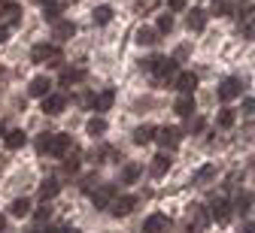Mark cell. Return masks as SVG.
<instances>
[{"label": "cell", "mask_w": 255, "mask_h": 233, "mask_svg": "<svg viewBox=\"0 0 255 233\" xmlns=\"http://www.w3.org/2000/svg\"><path fill=\"white\" fill-rule=\"evenodd\" d=\"M30 61L34 64H61V49L55 43H40L30 49Z\"/></svg>", "instance_id": "cell-1"}, {"label": "cell", "mask_w": 255, "mask_h": 233, "mask_svg": "<svg viewBox=\"0 0 255 233\" xmlns=\"http://www.w3.org/2000/svg\"><path fill=\"white\" fill-rule=\"evenodd\" d=\"M210 215H213V221H216V224L225 227V224H228V218H231V200H228V197H213V203H210Z\"/></svg>", "instance_id": "cell-2"}, {"label": "cell", "mask_w": 255, "mask_h": 233, "mask_svg": "<svg viewBox=\"0 0 255 233\" xmlns=\"http://www.w3.org/2000/svg\"><path fill=\"white\" fill-rule=\"evenodd\" d=\"M21 21V6L12 0H0V24L3 27H15Z\"/></svg>", "instance_id": "cell-3"}, {"label": "cell", "mask_w": 255, "mask_h": 233, "mask_svg": "<svg viewBox=\"0 0 255 233\" xmlns=\"http://www.w3.org/2000/svg\"><path fill=\"white\" fill-rule=\"evenodd\" d=\"M70 152H73V140L67 137V133H58V137H52V143H49V155H52V157L64 160Z\"/></svg>", "instance_id": "cell-4"}, {"label": "cell", "mask_w": 255, "mask_h": 233, "mask_svg": "<svg viewBox=\"0 0 255 233\" xmlns=\"http://www.w3.org/2000/svg\"><path fill=\"white\" fill-rule=\"evenodd\" d=\"M134 206H137V197H131V194H116V200H113V215L116 218H125V215H131L134 212Z\"/></svg>", "instance_id": "cell-5"}, {"label": "cell", "mask_w": 255, "mask_h": 233, "mask_svg": "<svg viewBox=\"0 0 255 233\" xmlns=\"http://www.w3.org/2000/svg\"><path fill=\"white\" fill-rule=\"evenodd\" d=\"M222 100H234V97H240L243 94V79H237V76H231V79H225V82H219V91H216Z\"/></svg>", "instance_id": "cell-6"}, {"label": "cell", "mask_w": 255, "mask_h": 233, "mask_svg": "<svg viewBox=\"0 0 255 233\" xmlns=\"http://www.w3.org/2000/svg\"><path fill=\"white\" fill-rule=\"evenodd\" d=\"M143 233H170V218L161 215V212H155L143 221Z\"/></svg>", "instance_id": "cell-7"}, {"label": "cell", "mask_w": 255, "mask_h": 233, "mask_svg": "<svg viewBox=\"0 0 255 233\" xmlns=\"http://www.w3.org/2000/svg\"><path fill=\"white\" fill-rule=\"evenodd\" d=\"M191 230L188 233H204L207 227H210V209H204V206H191Z\"/></svg>", "instance_id": "cell-8"}, {"label": "cell", "mask_w": 255, "mask_h": 233, "mask_svg": "<svg viewBox=\"0 0 255 233\" xmlns=\"http://www.w3.org/2000/svg\"><path fill=\"white\" fill-rule=\"evenodd\" d=\"M91 200H94V206H98V209L113 206V200H116V185H101V188H94V191H91Z\"/></svg>", "instance_id": "cell-9"}, {"label": "cell", "mask_w": 255, "mask_h": 233, "mask_svg": "<svg viewBox=\"0 0 255 233\" xmlns=\"http://www.w3.org/2000/svg\"><path fill=\"white\" fill-rule=\"evenodd\" d=\"M170 163H173V157H170L167 152H158V155L152 157V163H149V173H152V179L164 176V173L170 170Z\"/></svg>", "instance_id": "cell-10"}, {"label": "cell", "mask_w": 255, "mask_h": 233, "mask_svg": "<svg viewBox=\"0 0 255 233\" xmlns=\"http://www.w3.org/2000/svg\"><path fill=\"white\" fill-rule=\"evenodd\" d=\"M155 143L161 146V149H173V146L179 143V130H176V127H158Z\"/></svg>", "instance_id": "cell-11"}, {"label": "cell", "mask_w": 255, "mask_h": 233, "mask_svg": "<svg viewBox=\"0 0 255 233\" xmlns=\"http://www.w3.org/2000/svg\"><path fill=\"white\" fill-rule=\"evenodd\" d=\"M173 88H176L179 94H191V91L198 88V76H195V73H176Z\"/></svg>", "instance_id": "cell-12"}, {"label": "cell", "mask_w": 255, "mask_h": 233, "mask_svg": "<svg viewBox=\"0 0 255 233\" xmlns=\"http://www.w3.org/2000/svg\"><path fill=\"white\" fill-rule=\"evenodd\" d=\"M64 103H67V100H64L61 94H52V91H49V94L43 97V112H46V115H58V112L64 109Z\"/></svg>", "instance_id": "cell-13"}, {"label": "cell", "mask_w": 255, "mask_h": 233, "mask_svg": "<svg viewBox=\"0 0 255 233\" xmlns=\"http://www.w3.org/2000/svg\"><path fill=\"white\" fill-rule=\"evenodd\" d=\"M185 27L195 30V33H201V30L207 27V12H204V9H191V12L185 15Z\"/></svg>", "instance_id": "cell-14"}, {"label": "cell", "mask_w": 255, "mask_h": 233, "mask_svg": "<svg viewBox=\"0 0 255 233\" xmlns=\"http://www.w3.org/2000/svg\"><path fill=\"white\" fill-rule=\"evenodd\" d=\"M113 100H116V91H110V88H107V91H101V94H94V103H91V109H98V112L104 115V112L113 106Z\"/></svg>", "instance_id": "cell-15"}, {"label": "cell", "mask_w": 255, "mask_h": 233, "mask_svg": "<svg viewBox=\"0 0 255 233\" xmlns=\"http://www.w3.org/2000/svg\"><path fill=\"white\" fill-rule=\"evenodd\" d=\"M58 194H61V182H58V179H46V182L40 185V200H43V203L55 200Z\"/></svg>", "instance_id": "cell-16"}, {"label": "cell", "mask_w": 255, "mask_h": 233, "mask_svg": "<svg viewBox=\"0 0 255 233\" xmlns=\"http://www.w3.org/2000/svg\"><path fill=\"white\" fill-rule=\"evenodd\" d=\"M155 133H158L155 124H140V127L134 130V143H137V146H146V143L155 140Z\"/></svg>", "instance_id": "cell-17"}, {"label": "cell", "mask_w": 255, "mask_h": 233, "mask_svg": "<svg viewBox=\"0 0 255 233\" xmlns=\"http://www.w3.org/2000/svg\"><path fill=\"white\" fill-rule=\"evenodd\" d=\"M49 91H52V79H46V76H37L34 82H30V88H27L30 97H46Z\"/></svg>", "instance_id": "cell-18"}, {"label": "cell", "mask_w": 255, "mask_h": 233, "mask_svg": "<svg viewBox=\"0 0 255 233\" xmlns=\"http://www.w3.org/2000/svg\"><path fill=\"white\" fill-rule=\"evenodd\" d=\"M3 143H6V149L15 152L27 143V137H24V130H3Z\"/></svg>", "instance_id": "cell-19"}, {"label": "cell", "mask_w": 255, "mask_h": 233, "mask_svg": "<svg viewBox=\"0 0 255 233\" xmlns=\"http://www.w3.org/2000/svg\"><path fill=\"white\" fill-rule=\"evenodd\" d=\"M73 33H76V24H73V21H58V24H55V40H58V43H67Z\"/></svg>", "instance_id": "cell-20"}, {"label": "cell", "mask_w": 255, "mask_h": 233, "mask_svg": "<svg viewBox=\"0 0 255 233\" xmlns=\"http://www.w3.org/2000/svg\"><path fill=\"white\" fill-rule=\"evenodd\" d=\"M85 76V70H82V67H64V70H61V85H73V82H79Z\"/></svg>", "instance_id": "cell-21"}, {"label": "cell", "mask_w": 255, "mask_h": 233, "mask_svg": "<svg viewBox=\"0 0 255 233\" xmlns=\"http://www.w3.org/2000/svg\"><path fill=\"white\" fill-rule=\"evenodd\" d=\"M173 112L179 115V118H191V115H195V100H191L188 94L179 100V103H173Z\"/></svg>", "instance_id": "cell-22"}, {"label": "cell", "mask_w": 255, "mask_h": 233, "mask_svg": "<svg viewBox=\"0 0 255 233\" xmlns=\"http://www.w3.org/2000/svg\"><path fill=\"white\" fill-rule=\"evenodd\" d=\"M140 173H143V166H140V163H125V166H122V182L131 185V182L140 179Z\"/></svg>", "instance_id": "cell-23"}, {"label": "cell", "mask_w": 255, "mask_h": 233, "mask_svg": "<svg viewBox=\"0 0 255 233\" xmlns=\"http://www.w3.org/2000/svg\"><path fill=\"white\" fill-rule=\"evenodd\" d=\"M104 130H107V118L104 115H94L88 121V133H91V137H104Z\"/></svg>", "instance_id": "cell-24"}, {"label": "cell", "mask_w": 255, "mask_h": 233, "mask_svg": "<svg viewBox=\"0 0 255 233\" xmlns=\"http://www.w3.org/2000/svg\"><path fill=\"white\" fill-rule=\"evenodd\" d=\"M9 212H12L15 218H24V215L30 212V200H27V197H18V200H15V203L9 206Z\"/></svg>", "instance_id": "cell-25"}, {"label": "cell", "mask_w": 255, "mask_h": 233, "mask_svg": "<svg viewBox=\"0 0 255 233\" xmlns=\"http://www.w3.org/2000/svg\"><path fill=\"white\" fill-rule=\"evenodd\" d=\"M79 163H82V155L73 149L67 157H64V170H67V173H79Z\"/></svg>", "instance_id": "cell-26"}, {"label": "cell", "mask_w": 255, "mask_h": 233, "mask_svg": "<svg viewBox=\"0 0 255 233\" xmlns=\"http://www.w3.org/2000/svg\"><path fill=\"white\" fill-rule=\"evenodd\" d=\"M155 40H158V33H155L152 27H140V33H137V43H140V46H152Z\"/></svg>", "instance_id": "cell-27"}, {"label": "cell", "mask_w": 255, "mask_h": 233, "mask_svg": "<svg viewBox=\"0 0 255 233\" xmlns=\"http://www.w3.org/2000/svg\"><path fill=\"white\" fill-rule=\"evenodd\" d=\"M252 203H255V197H252L249 191L237 194V209H240V212H249V209H252Z\"/></svg>", "instance_id": "cell-28"}, {"label": "cell", "mask_w": 255, "mask_h": 233, "mask_svg": "<svg viewBox=\"0 0 255 233\" xmlns=\"http://www.w3.org/2000/svg\"><path fill=\"white\" fill-rule=\"evenodd\" d=\"M52 137H55V133H40V137L34 140V146H37L40 155H49V143H52Z\"/></svg>", "instance_id": "cell-29"}, {"label": "cell", "mask_w": 255, "mask_h": 233, "mask_svg": "<svg viewBox=\"0 0 255 233\" xmlns=\"http://www.w3.org/2000/svg\"><path fill=\"white\" fill-rule=\"evenodd\" d=\"M113 18V9L110 6H98V9H94V24H107Z\"/></svg>", "instance_id": "cell-30"}, {"label": "cell", "mask_w": 255, "mask_h": 233, "mask_svg": "<svg viewBox=\"0 0 255 233\" xmlns=\"http://www.w3.org/2000/svg\"><path fill=\"white\" fill-rule=\"evenodd\" d=\"M213 173H216V166L207 163V166H201V170H198V179H195V182H198V185H207V182L213 179Z\"/></svg>", "instance_id": "cell-31"}, {"label": "cell", "mask_w": 255, "mask_h": 233, "mask_svg": "<svg viewBox=\"0 0 255 233\" xmlns=\"http://www.w3.org/2000/svg\"><path fill=\"white\" fill-rule=\"evenodd\" d=\"M170 30H173V15L164 12L161 18H158V33H170Z\"/></svg>", "instance_id": "cell-32"}, {"label": "cell", "mask_w": 255, "mask_h": 233, "mask_svg": "<svg viewBox=\"0 0 255 233\" xmlns=\"http://www.w3.org/2000/svg\"><path fill=\"white\" fill-rule=\"evenodd\" d=\"M110 157H113V149H110V146H101V149L91 152V160H98V163H101V160H110Z\"/></svg>", "instance_id": "cell-33"}, {"label": "cell", "mask_w": 255, "mask_h": 233, "mask_svg": "<svg viewBox=\"0 0 255 233\" xmlns=\"http://www.w3.org/2000/svg\"><path fill=\"white\" fill-rule=\"evenodd\" d=\"M216 121H219V127H231V124H234V112H231V109H222Z\"/></svg>", "instance_id": "cell-34"}, {"label": "cell", "mask_w": 255, "mask_h": 233, "mask_svg": "<svg viewBox=\"0 0 255 233\" xmlns=\"http://www.w3.org/2000/svg\"><path fill=\"white\" fill-rule=\"evenodd\" d=\"M58 15H61V6H58V0H55V3L46 6V21H55Z\"/></svg>", "instance_id": "cell-35"}, {"label": "cell", "mask_w": 255, "mask_h": 233, "mask_svg": "<svg viewBox=\"0 0 255 233\" xmlns=\"http://www.w3.org/2000/svg\"><path fill=\"white\" fill-rule=\"evenodd\" d=\"M243 37H246V40H255V15L243 24Z\"/></svg>", "instance_id": "cell-36"}, {"label": "cell", "mask_w": 255, "mask_h": 233, "mask_svg": "<svg viewBox=\"0 0 255 233\" xmlns=\"http://www.w3.org/2000/svg\"><path fill=\"white\" fill-rule=\"evenodd\" d=\"M231 12H234V9H231L228 3H222V0H219L216 6H213V15H231Z\"/></svg>", "instance_id": "cell-37"}, {"label": "cell", "mask_w": 255, "mask_h": 233, "mask_svg": "<svg viewBox=\"0 0 255 233\" xmlns=\"http://www.w3.org/2000/svg\"><path fill=\"white\" fill-rule=\"evenodd\" d=\"M185 3H188V0H167L170 12H179V9H185Z\"/></svg>", "instance_id": "cell-38"}, {"label": "cell", "mask_w": 255, "mask_h": 233, "mask_svg": "<svg viewBox=\"0 0 255 233\" xmlns=\"http://www.w3.org/2000/svg\"><path fill=\"white\" fill-rule=\"evenodd\" d=\"M49 215H52V212H49V206H40V209L34 212V218H37V221H49Z\"/></svg>", "instance_id": "cell-39"}, {"label": "cell", "mask_w": 255, "mask_h": 233, "mask_svg": "<svg viewBox=\"0 0 255 233\" xmlns=\"http://www.w3.org/2000/svg\"><path fill=\"white\" fill-rule=\"evenodd\" d=\"M46 233H76V230H73V227H58V224H55V227H46Z\"/></svg>", "instance_id": "cell-40"}, {"label": "cell", "mask_w": 255, "mask_h": 233, "mask_svg": "<svg viewBox=\"0 0 255 233\" xmlns=\"http://www.w3.org/2000/svg\"><path fill=\"white\" fill-rule=\"evenodd\" d=\"M173 58H176V61H185V58H188V46H179V49L173 52Z\"/></svg>", "instance_id": "cell-41"}, {"label": "cell", "mask_w": 255, "mask_h": 233, "mask_svg": "<svg viewBox=\"0 0 255 233\" xmlns=\"http://www.w3.org/2000/svg\"><path fill=\"white\" fill-rule=\"evenodd\" d=\"M243 112H246V115H252V112H255V97H249L246 103H243Z\"/></svg>", "instance_id": "cell-42"}, {"label": "cell", "mask_w": 255, "mask_h": 233, "mask_svg": "<svg viewBox=\"0 0 255 233\" xmlns=\"http://www.w3.org/2000/svg\"><path fill=\"white\" fill-rule=\"evenodd\" d=\"M240 233H255V221H243L240 224Z\"/></svg>", "instance_id": "cell-43"}, {"label": "cell", "mask_w": 255, "mask_h": 233, "mask_svg": "<svg viewBox=\"0 0 255 233\" xmlns=\"http://www.w3.org/2000/svg\"><path fill=\"white\" fill-rule=\"evenodd\" d=\"M204 127H207V121H204V118H201V121H191V133H201Z\"/></svg>", "instance_id": "cell-44"}, {"label": "cell", "mask_w": 255, "mask_h": 233, "mask_svg": "<svg viewBox=\"0 0 255 233\" xmlns=\"http://www.w3.org/2000/svg\"><path fill=\"white\" fill-rule=\"evenodd\" d=\"M6 37H9V30H6V27H3V24H0V43H3V40H6Z\"/></svg>", "instance_id": "cell-45"}, {"label": "cell", "mask_w": 255, "mask_h": 233, "mask_svg": "<svg viewBox=\"0 0 255 233\" xmlns=\"http://www.w3.org/2000/svg\"><path fill=\"white\" fill-rule=\"evenodd\" d=\"M3 230H6V218H3V215H0V233H3Z\"/></svg>", "instance_id": "cell-46"}, {"label": "cell", "mask_w": 255, "mask_h": 233, "mask_svg": "<svg viewBox=\"0 0 255 233\" xmlns=\"http://www.w3.org/2000/svg\"><path fill=\"white\" fill-rule=\"evenodd\" d=\"M40 3H43V6H49V3H55V0H40Z\"/></svg>", "instance_id": "cell-47"}, {"label": "cell", "mask_w": 255, "mask_h": 233, "mask_svg": "<svg viewBox=\"0 0 255 233\" xmlns=\"http://www.w3.org/2000/svg\"><path fill=\"white\" fill-rule=\"evenodd\" d=\"M24 233H46V230H24Z\"/></svg>", "instance_id": "cell-48"}, {"label": "cell", "mask_w": 255, "mask_h": 233, "mask_svg": "<svg viewBox=\"0 0 255 233\" xmlns=\"http://www.w3.org/2000/svg\"><path fill=\"white\" fill-rule=\"evenodd\" d=\"M3 76H6V70H3V67H0V79H3Z\"/></svg>", "instance_id": "cell-49"}, {"label": "cell", "mask_w": 255, "mask_h": 233, "mask_svg": "<svg viewBox=\"0 0 255 233\" xmlns=\"http://www.w3.org/2000/svg\"><path fill=\"white\" fill-rule=\"evenodd\" d=\"M216 3H219V0H216Z\"/></svg>", "instance_id": "cell-50"}, {"label": "cell", "mask_w": 255, "mask_h": 233, "mask_svg": "<svg viewBox=\"0 0 255 233\" xmlns=\"http://www.w3.org/2000/svg\"><path fill=\"white\" fill-rule=\"evenodd\" d=\"M3 233H6V230H3Z\"/></svg>", "instance_id": "cell-51"}]
</instances>
